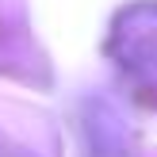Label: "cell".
<instances>
[{
    "instance_id": "6da1fadb",
    "label": "cell",
    "mask_w": 157,
    "mask_h": 157,
    "mask_svg": "<svg viewBox=\"0 0 157 157\" xmlns=\"http://www.w3.org/2000/svg\"><path fill=\"white\" fill-rule=\"evenodd\" d=\"M111 50L134 73H157V4H134L119 15Z\"/></svg>"
}]
</instances>
